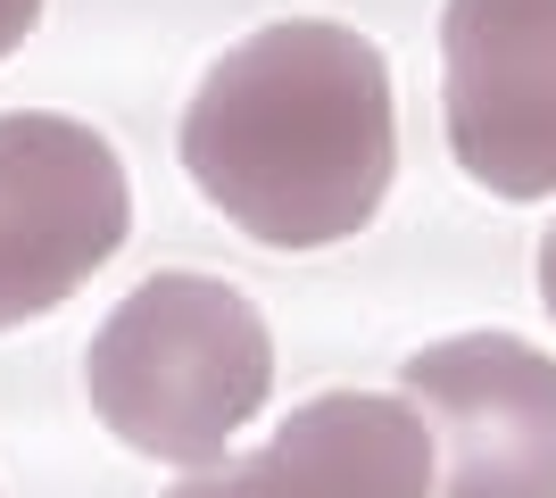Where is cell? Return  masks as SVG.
<instances>
[{"mask_svg":"<svg viewBox=\"0 0 556 498\" xmlns=\"http://www.w3.org/2000/svg\"><path fill=\"white\" fill-rule=\"evenodd\" d=\"M391 166V59L325 17H282L232 42L184 108V175L266 250L366 233Z\"/></svg>","mask_w":556,"mask_h":498,"instance_id":"cell-1","label":"cell"},{"mask_svg":"<svg viewBox=\"0 0 556 498\" xmlns=\"http://www.w3.org/2000/svg\"><path fill=\"white\" fill-rule=\"evenodd\" d=\"M92 416L141 457L208 465L275 391L266 316L216 274H150L84 349Z\"/></svg>","mask_w":556,"mask_h":498,"instance_id":"cell-2","label":"cell"},{"mask_svg":"<svg viewBox=\"0 0 556 498\" xmlns=\"http://www.w3.org/2000/svg\"><path fill=\"white\" fill-rule=\"evenodd\" d=\"M134 233L125 166L84 117H0V332L67 308Z\"/></svg>","mask_w":556,"mask_h":498,"instance_id":"cell-3","label":"cell"},{"mask_svg":"<svg viewBox=\"0 0 556 498\" xmlns=\"http://www.w3.org/2000/svg\"><path fill=\"white\" fill-rule=\"evenodd\" d=\"M407 407L432 432V498H556V357L515 332H457L407 357Z\"/></svg>","mask_w":556,"mask_h":498,"instance_id":"cell-4","label":"cell"},{"mask_svg":"<svg viewBox=\"0 0 556 498\" xmlns=\"http://www.w3.org/2000/svg\"><path fill=\"white\" fill-rule=\"evenodd\" d=\"M441 125L457 166L498 200L556 191V0H448Z\"/></svg>","mask_w":556,"mask_h":498,"instance_id":"cell-5","label":"cell"},{"mask_svg":"<svg viewBox=\"0 0 556 498\" xmlns=\"http://www.w3.org/2000/svg\"><path fill=\"white\" fill-rule=\"evenodd\" d=\"M441 482L432 432L407 399L382 391H325L291 407L257 457H232L166 498H424Z\"/></svg>","mask_w":556,"mask_h":498,"instance_id":"cell-6","label":"cell"},{"mask_svg":"<svg viewBox=\"0 0 556 498\" xmlns=\"http://www.w3.org/2000/svg\"><path fill=\"white\" fill-rule=\"evenodd\" d=\"M34 25H42V0H0V59H9Z\"/></svg>","mask_w":556,"mask_h":498,"instance_id":"cell-7","label":"cell"},{"mask_svg":"<svg viewBox=\"0 0 556 498\" xmlns=\"http://www.w3.org/2000/svg\"><path fill=\"white\" fill-rule=\"evenodd\" d=\"M540 299H548V316H556V225L540 233Z\"/></svg>","mask_w":556,"mask_h":498,"instance_id":"cell-8","label":"cell"}]
</instances>
